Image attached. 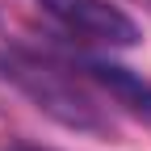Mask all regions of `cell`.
Here are the masks:
<instances>
[{
  "label": "cell",
  "mask_w": 151,
  "mask_h": 151,
  "mask_svg": "<svg viewBox=\"0 0 151 151\" xmlns=\"http://www.w3.org/2000/svg\"><path fill=\"white\" fill-rule=\"evenodd\" d=\"M0 76L21 88L25 97L50 113L55 122H63L71 130H109V118L101 113L97 80L84 63H63L50 55H38L25 46H4L0 50Z\"/></svg>",
  "instance_id": "1"
},
{
  "label": "cell",
  "mask_w": 151,
  "mask_h": 151,
  "mask_svg": "<svg viewBox=\"0 0 151 151\" xmlns=\"http://www.w3.org/2000/svg\"><path fill=\"white\" fill-rule=\"evenodd\" d=\"M42 13L59 25L71 42L97 46V50H126L139 42V25L122 4L113 0H38Z\"/></svg>",
  "instance_id": "2"
},
{
  "label": "cell",
  "mask_w": 151,
  "mask_h": 151,
  "mask_svg": "<svg viewBox=\"0 0 151 151\" xmlns=\"http://www.w3.org/2000/svg\"><path fill=\"white\" fill-rule=\"evenodd\" d=\"M4 151H42V147H29V143H13V147H4Z\"/></svg>",
  "instance_id": "3"
}]
</instances>
